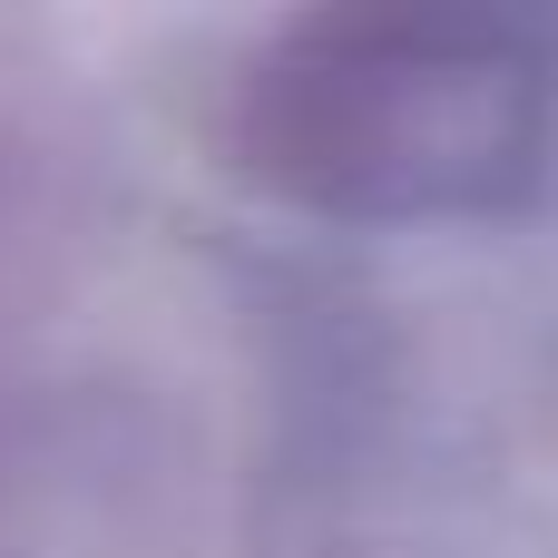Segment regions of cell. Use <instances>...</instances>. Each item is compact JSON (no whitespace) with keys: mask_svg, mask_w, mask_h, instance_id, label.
Returning <instances> with one entry per match:
<instances>
[{"mask_svg":"<svg viewBox=\"0 0 558 558\" xmlns=\"http://www.w3.org/2000/svg\"><path fill=\"white\" fill-rule=\"evenodd\" d=\"M549 78L481 20H333L265 88V167L304 196L441 206L539 147Z\"/></svg>","mask_w":558,"mask_h":558,"instance_id":"1","label":"cell"}]
</instances>
